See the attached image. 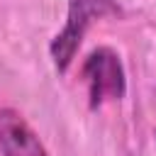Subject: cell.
Masks as SVG:
<instances>
[{
	"label": "cell",
	"mask_w": 156,
	"mask_h": 156,
	"mask_svg": "<svg viewBox=\"0 0 156 156\" xmlns=\"http://www.w3.org/2000/svg\"><path fill=\"white\" fill-rule=\"evenodd\" d=\"M119 12L122 10H119V5L115 0H71L66 24L51 41V58H54L56 68L63 73L71 66V61H73L88 27L95 20L112 17V15H119Z\"/></svg>",
	"instance_id": "cell-1"
},
{
	"label": "cell",
	"mask_w": 156,
	"mask_h": 156,
	"mask_svg": "<svg viewBox=\"0 0 156 156\" xmlns=\"http://www.w3.org/2000/svg\"><path fill=\"white\" fill-rule=\"evenodd\" d=\"M83 78L88 83L90 107H98L105 100H119L124 95L127 80H124L122 61L107 46L95 49L85 58V63H83Z\"/></svg>",
	"instance_id": "cell-2"
},
{
	"label": "cell",
	"mask_w": 156,
	"mask_h": 156,
	"mask_svg": "<svg viewBox=\"0 0 156 156\" xmlns=\"http://www.w3.org/2000/svg\"><path fill=\"white\" fill-rule=\"evenodd\" d=\"M0 151L2 156H49L27 119L10 107L0 110Z\"/></svg>",
	"instance_id": "cell-3"
}]
</instances>
